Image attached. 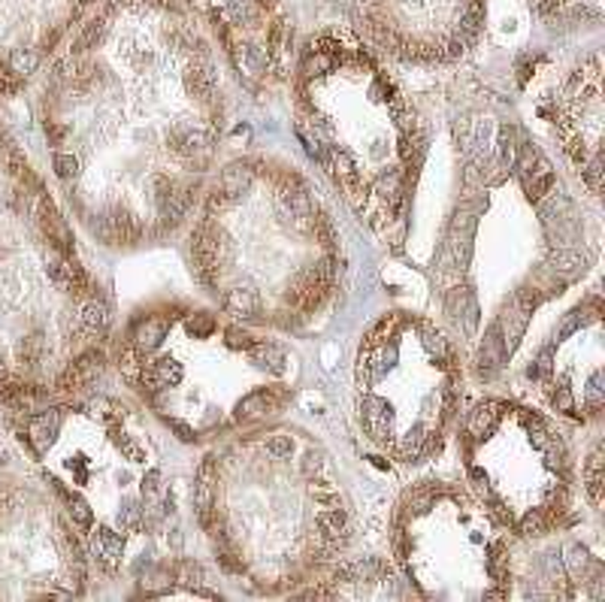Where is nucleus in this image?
<instances>
[{"instance_id": "nucleus-22", "label": "nucleus", "mask_w": 605, "mask_h": 602, "mask_svg": "<svg viewBox=\"0 0 605 602\" xmlns=\"http://www.w3.org/2000/svg\"><path fill=\"white\" fill-rule=\"evenodd\" d=\"M376 194L379 197H384L391 203V206H396V203H400V194H403V176L400 173H384L379 182H376Z\"/></svg>"}, {"instance_id": "nucleus-11", "label": "nucleus", "mask_w": 605, "mask_h": 602, "mask_svg": "<svg viewBox=\"0 0 605 602\" xmlns=\"http://www.w3.org/2000/svg\"><path fill=\"white\" fill-rule=\"evenodd\" d=\"M58 424H61V415L58 412H49V415H36L31 421V439L34 445L40 448V451H46V448L55 442L58 436Z\"/></svg>"}, {"instance_id": "nucleus-14", "label": "nucleus", "mask_w": 605, "mask_h": 602, "mask_svg": "<svg viewBox=\"0 0 605 602\" xmlns=\"http://www.w3.org/2000/svg\"><path fill=\"white\" fill-rule=\"evenodd\" d=\"M251 363H257L261 369H269V373H281L285 369V354L276 345H251Z\"/></svg>"}, {"instance_id": "nucleus-15", "label": "nucleus", "mask_w": 605, "mask_h": 602, "mask_svg": "<svg viewBox=\"0 0 605 602\" xmlns=\"http://www.w3.org/2000/svg\"><path fill=\"white\" fill-rule=\"evenodd\" d=\"M421 336H424V348H427L436 361H439V366L445 369H451V354H448V345H445V336L439 330H436L433 324H424L421 327Z\"/></svg>"}, {"instance_id": "nucleus-2", "label": "nucleus", "mask_w": 605, "mask_h": 602, "mask_svg": "<svg viewBox=\"0 0 605 602\" xmlns=\"http://www.w3.org/2000/svg\"><path fill=\"white\" fill-rule=\"evenodd\" d=\"M364 427H366V433L372 439H379V442H384V439H391V430H394V412H391V406L384 403V400H379V396H366L364 400Z\"/></svg>"}, {"instance_id": "nucleus-23", "label": "nucleus", "mask_w": 605, "mask_h": 602, "mask_svg": "<svg viewBox=\"0 0 605 602\" xmlns=\"http://www.w3.org/2000/svg\"><path fill=\"white\" fill-rule=\"evenodd\" d=\"M151 369H154V376L161 378V384L166 388V384H179L182 381V363H176L173 357H161V361H154L151 363Z\"/></svg>"}, {"instance_id": "nucleus-49", "label": "nucleus", "mask_w": 605, "mask_h": 602, "mask_svg": "<svg viewBox=\"0 0 605 602\" xmlns=\"http://www.w3.org/2000/svg\"><path fill=\"white\" fill-rule=\"evenodd\" d=\"M369 460H372V463H376L379 469H388V463H384V460H381V457H369Z\"/></svg>"}, {"instance_id": "nucleus-12", "label": "nucleus", "mask_w": 605, "mask_h": 602, "mask_svg": "<svg viewBox=\"0 0 605 602\" xmlns=\"http://www.w3.org/2000/svg\"><path fill=\"white\" fill-rule=\"evenodd\" d=\"M594 557L587 554V548L584 545H569L566 548V569H569V575L572 578H578V581H587V575L594 572Z\"/></svg>"}, {"instance_id": "nucleus-37", "label": "nucleus", "mask_w": 605, "mask_h": 602, "mask_svg": "<svg viewBox=\"0 0 605 602\" xmlns=\"http://www.w3.org/2000/svg\"><path fill=\"white\" fill-rule=\"evenodd\" d=\"M587 496L594 506H602V472H587Z\"/></svg>"}, {"instance_id": "nucleus-35", "label": "nucleus", "mask_w": 605, "mask_h": 602, "mask_svg": "<svg viewBox=\"0 0 605 602\" xmlns=\"http://www.w3.org/2000/svg\"><path fill=\"white\" fill-rule=\"evenodd\" d=\"M119 448H121V454H124L127 460H134V463H139V460H146V451H143V448H139L131 436H124V433L119 436Z\"/></svg>"}, {"instance_id": "nucleus-4", "label": "nucleus", "mask_w": 605, "mask_h": 602, "mask_svg": "<svg viewBox=\"0 0 605 602\" xmlns=\"http://www.w3.org/2000/svg\"><path fill=\"white\" fill-rule=\"evenodd\" d=\"M445 306H448V315L463 321V330L475 333V324H479V303H475L469 288H454L451 294H448Z\"/></svg>"}, {"instance_id": "nucleus-20", "label": "nucleus", "mask_w": 605, "mask_h": 602, "mask_svg": "<svg viewBox=\"0 0 605 602\" xmlns=\"http://www.w3.org/2000/svg\"><path fill=\"white\" fill-rule=\"evenodd\" d=\"M518 131H514L511 124L506 127H499V161H503V166L509 170V166H514V158H518Z\"/></svg>"}, {"instance_id": "nucleus-48", "label": "nucleus", "mask_w": 605, "mask_h": 602, "mask_svg": "<svg viewBox=\"0 0 605 602\" xmlns=\"http://www.w3.org/2000/svg\"><path fill=\"white\" fill-rule=\"evenodd\" d=\"M506 591H484V599H506Z\"/></svg>"}, {"instance_id": "nucleus-46", "label": "nucleus", "mask_w": 605, "mask_h": 602, "mask_svg": "<svg viewBox=\"0 0 605 602\" xmlns=\"http://www.w3.org/2000/svg\"><path fill=\"white\" fill-rule=\"evenodd\" d=\"M158 481H161V472H158V469H151L149 476L143 478V491H146V493H154V491H158Z\"/></svg>"}, {"instance_id": "nucleus-25", "label": "nucleus", "mask_w": 605, "mask_h": 602, "mask_svg": "<svg viewBox=\"0 0 605 602\" xmlns=\"http://www.w3.org/2000/svg\"><path fill=\"white\" fill-rule=\"evenodd\" d=\"M542 300H545V294H542V288H539V285H524V288H518V294H514L518 309H524L526 315H533V309Z\"/></svg>"}, {"instance_id": "nucleus-1", "label": "nucleus", "mask_w": 605, "mask_h": 602, "mask_svg": "<svg viewBox=\"0 0 605 602\" xmlns=\"http://www.w3.org/2000/svg\"><path fill=\"white\" fill-rule=\"evenodd\" d=\"M506 342H503V333H499V327L494 324L491 330L484 333V342H481V348L479 354H475V373H479V378H491L499 366H503L506 361Z\"/></svg>"}, {"instance_id": "nucleus-30", "label": "nucleus", "mask_w": 605, "mask_h": 602, "mask_svg": "<svg viewBox=\"0 0 605 602\" xmlns=\"http://www.w3.org/2000/svg\"><path fill=\"white\" fill-rule=\"evenodd\" d=\"M119 523L124 530H136L139 523H143V508H139V503H124L121 506V511H119Z\"/></svg>"}, {"instance_id": "nucleus-16", "label": "nucleus", "mask_w": 605, "mask_h": 602, "mask_svg": "<svg viewBox=\"0 0 605 602\" xmlns=\"http://www.w3.org/2000/svg\"><path fill=\"white\" fill-rule=\"evenodd\" d=\"M551 188H554V173L545 161H539V170H533V176L526 179V194L530 200H542L545 194H551Z\"/></svg>"}, {"instance_id": "nucleus-21", "label": "nucleus", "mask_w": 605, "mask_h": 602, "mask_svg": "<svg viewBox=\"0 0 605 602\" xmlns=\"http://www.w3.org/2000/svg\"><path fill=\"white\" fill-rule=\"evenodd\" d=\"M330 155H333V164H330V166H333V173H336L345 185H354V182H357V166H354V158H351L345 149H333Z\"/></svg>"}, {"instance_id": "nucleus-34", "label": "nucleus", "mask_w": 605, "mask_h": 602, "mask_svg": "<svg viewBox=\"0 0 605 602\" xmlns=\"http://www.w3.org/2000/svg\"><path fill=\"white\" fill-rule=\"evenodd\" d=\"M179 581L182 584H203V572H200V566H194V563H188V560H182L179 563Z\"/></svg>"}, {"instance_id": "nucleus-32", "label": "nucleus", "mask_w": 605, "mask_h": 602, "mask_svg": "<svg viewBox=\"0 0 605 602\" xmlns=\"http://www.w3.org/2000/svg\"><path fill=\"white\" fill-rule=\"evenodd\" d=\"M433 499H436V493L427 488V491H415L409 496V511L411 515H427V511L433 508Z\"/></svg>"}, {"instance_id": "nucleus-18", "label": "nucleus", "mask_w": 605, "mask_h": 602, "mask_svg": "<svg viewBox=\"0 0 605 602\" xmlns=\"http://www.w3.org/2000/svg\"><path fill=\"white\" fill-rule=\"evenodd\" d=\"M269 400H273V393H269V391H254L249 396H242L239 406H236V418L239 421L242 418H257L261 412H266V408H269Z\"/></svg>"}, {"instance_id": "nucleus-29", "label": "nucleus", "mask_w": 605, "mask_h": 602, "mask_svg": "<svg viewBox=\"0 0 605 602\" xmlns=\"http://www.w3.org/2000/svg\"><path fill=\"white\" fill-rule=\"evenodd\" d=\"M590 318H594V315H590V306H578L575 312L566 315V321H563V327H560V339L572 336V333H575L578 327H581V324H587Z\"/></svg>"}, {"instance_id": "nucleus-42", "label": "nucleus", "mask_w": 605, "mask_h": 602, "mask_svg": "<svg viewBox=\"0 0 605 602\" xmlns=\"http://www.w3.org/2000/svg\"><path fill=\"white\" fill-rule=\"evenodd\" d=\"M227 203H230V197L224 194L221 188H215L212 194H209V200H206V212H209V215H212V212H221V209L227 206Z\"/></svg>"}, {"instance_id": "nucleus-24", "label": "nucleus", "mask_w": 605, "mask_h": 602, "mask_svg": "<svg viewBox=\"0 0 605 602\" xmlns=\"http://www.w3.org/2000/svg\"><path fill=\"white\" fill-rule=\"evenodd\" d=\"M149 191H151V200L158 203V206H164V203L173 197L176 182H173L170 176H161V173H154V176L149 179Z\"/></svg>"}, {"instance_id": "nucleus-36", "label": "nucleus", "mask_w": 605, "mask_h": 602, "mask_svg": "<svg viewBox=\"0 0 605 602\" xmlns=\"http://www.w3.org/2000/svg\"><path fill=\"white\" fill-rule=\"evenodd\" d=\"M321 466H324V454H321V451H306L303 463H300V472H303L306 478H312Z\"/></svg>"}, {"instance_id": "nucleus-47", "label": "nucleus", "mask_w": 605, "mask_h": 602, "mask_svg": "<svg viewBox=\"0 0 605 602\" xmlns=\"http://www.w3.org/2000/svg\"><path fill=\"white\" fill-rule=\"evenodd\" d=\"M557 6H560V0H539V9H542L545 16H548V12H554Z\"/></svg>"}, {"instance_id": "nucleus-45", "label": "nucleus", "mask_w": 605, "mask_h": 602, "mask_svg": "<svg viewBox=\"0 0 605 602\" xmlns=\"http://www.w3.org/2000/svg\"><path fill=\"white\" fill-rule=\"evenodd\" d=\"M170 427L179 433V439H182V442H194V430H191L188 424H182V421H170Z\"/></svg>"}, {"instance_id": "nucleus-31", "label": "nucleus", "mask_w": 605, "mask_h": 602, "mask_svg": "<svg viewBox=\"0 0 605 602\" xmlns=\"http://www.w3.org/2000/svg\"><path fill=\"white\" fill-rule=\"evenodd\" d=\"M55 173H58V179H76L79 176V161H76L73 155H64V151H58L55 155Z\"/></svg>"}, {"instance_id": "nucleus-10", "label": "nucleus", "mask_w": 605, "mask_h": 602, "mask_svg": "<svg viewBox=\"0 0 605 602\" xmlns=\"http://www.w3.org/2000/svg\"><path fill=\"white\" fill-rule=\"evenodd\" d=\"M79 324L88 333H103V330L109 327V306L103 303V300H97V297H91L79 309Z\"/></svg>"}, {"instance_id": "nucleus-9", "label": "nucleus", "mask_w": 605, "mask_h": 602, "mask_svg": "<svg viewBox=\"0 0 605 602\" xmlns=\"http://www.w3.org/2000/svg\"><path fill=\"white\" fill-rule=\"evenodd\" d=\"M499 415H503V406L499 403H481V406H475V412L469 415V424H466V436H475V439H481L487 436L494 427H496V421Z\"/></svg>"}, {"instance_id": "nucleus-19", "label": "nucleus", "mask_w": 605, "mask_h": 602, "mask_svg": "<svg viewBox=\"0 0 605 602\" xmlns=\"http://www.w3.org/2000/svg\"><path fill=\"white\" fill-rule=\"evenodd\" d=\"M487 572L496 584H506L509 578V554H506V545L503 542H494L491 545V560H487Z\"/></svg>"}, {"instance_id": "nucleus-39", "label": "nucleus", "mask_w": 605, "mask_h": 602, "mask_svg": "<svg viewBox=\"0 0 605 602\" xmlns=\"http://www.w3.org/2000/svg\"><path fill=\"white\" fill-rule=\"evenodd\" d=\"M212 327H215V321H212L209 315H203V312H197V315L188 321V330L194 333V336H206V333H209Z\"/></svg>"}, {"instance_id": "nucleus-27", "label": "nucleus", "mask_w": 605, "mask_h": 602, "mask_svg": "<svg viewBox=\"0 0 605 602\" xmlns=\"http://www.w3.org/2000/svg\"><path fill=\"white\" fill-rule=\"evenodd\" d=\"M545 530H548V515H545L542 508H536V511H530V515H524L521 536H545Z\"/></svg>"}, {"instance_id": "nucleus-5", "label": "nucleus", "mask_w": 605, "mask_h": 602, "mask_svg": "<svg viewBox=\"0 0 605 602\" xmlns=\"http://www.w3.org/2000/svg\"><path fill=\"white\" fill-rule=\"evenodd\" d=\"M251 179H254L251 164L249 161H234V164H227L224 173H221V191L230 200H236V197H242L249 191Z\"/></svg>"}, {"instance_id": "nucleus-38", "label": "nucleus", "mask_w": 605, "mask_h": 602, "mask_svg": "<svg viewBox=\"0 0 605 602\" xmlns=\"http://www.w3.org/2000/svg\"><path fill=\"white\" fill-rule=\"evenodd\" d=\"M291 436H273V439H266V451L273 454V457H291Z\"/></svg>"}, {"instance_id": "nucleus-28", "label": "nucleus", "mask_w": 605, "mask_h": 602, "mask_svg": "<svg viewBox=\"0 0 605 602\" xmlns=\"http://www.w3.org/2000/svg\"><path fill=\"white\" fill-rule=\"evenodd\" d=\"M581 176H584L587 188L594 191V194H599V191H602V158L594 155L587 164H581Z\"/></svg>"}, {"instance_id": "nucleus-7", "label": "nucleus", "mask_w": 605, "mask_h": 602, "mask_svg": "<svg viewBox=\"0 0 605 602\" xmlns=\"http://www.w3.org/2000/svg\"><path fill=\"white\" fill-rule=\"evenodd\" d=\"M548 270L560 276L563 281H572V279H581L584 270H587V261L581 258L578 251H569V249H557L554 254L548 258Z\"/></svg>"}, {"instance_id": "nucleus-26", "label": "nucleus", "mask_w": 605, "mask_h": 602, "mask_svg": "<svg viewBox=\"0 0 605 602\" xmlns=\"http://www.w3.org/2000/svg\"><path fill=\"white\" fill-rule=\"evenodd\" d=\"M58 491H61L64 496H67V503H70V515H73V521H76V523H79V527H91V508H88V503H85V499H82V496H76V493H67V491H64V488H61V484H58Z\"/></svg>"}, {"instance_id": "nucleus-17", "label": "nucleus", "mask_w": 605, "mask_h": 602, "mask_svg": "<svg viewBox=\"0 0 605 602\" xmlns=\"http://www.w3.org/2000/svg\"><path fill=\"white\" fill-rule=\"evenodd\" d=\"M73 373H76V378H79V384L94 381L103 373V354L100 351H85L79 361L73 363Z\"/></svg>"}, {"instance_id": "nucleus-13", "label": "nucleus", "mask_w": 605, "mask_h": 602, "mask_svg": "<svg viewBox=\"0 0 605 602\" xmlns=\"http://www.w3.org/2000/svg\"><path fill=\"white\" fill-rule=\"evenodd\" d=\"M224 306L234 315H242V318H251L257 315V294L251 288H234V291H227V297H224Z\"/></svg>"}, {"instance_id": "nucleus-44", "label": "nucleus", "mask_w": 605, "mask_h": 602, "mask_svg": "<svg viewBox=\"0 0 605 602\" xmlns=\"http://www.w3.org/2000/svg\"><path fill=\"white\" fill-rule=\"evenodd\" d=\"M491 515L499 521V523H511V511L499 503V499H491Z\"/></svg>"}, {"instance_id": "nucleus-41", "label": "nucleus", "mask_w": 605, "mask_h": 602, "mask_svg": "<svg viewBox=\"0 0 605 602\" xmlns=\"http://www.w3.org/2000/svg\"><path fill=\"white\" fill-rule=\"evenodd\" d=\"M554 406H557V412H572V408H575L572 391L566 388V384H560V388H557V393H554Z\"/></svg>"}, {"instance_id": "nucleus-50", "label": "nucleus", "mask_w": 605, "mask_h": 602, "mask_svg": "<svg viewBox=\"0 0 605 602\" xmlns=\"http://www.w3.org/2000/svg\"><path fill=\"white\" fill-rule=\"evenodd\" d=\"M0 376H4V369H0Z\"/></svg>"}, {"instance_id": "nucleus-6", "label": "nucleus", "mask_w": 605, "mask_h": 602, "mask_svg": "<svg viewBox=\"0 0 605 602\" xmlns=\"http://www.w3.org/2000/svg\"><path fill=\"white\" fill-rule=\"evenodd\" d=\"M526 315L524 309H518V303H509L506 309H503V315H499V321H496V327H499V333H503V342H506V348L511 351L514 345L521 342V336H524V330H526Z\"/></svg>"}, {"instance_id": "nucleus-43", "label": "nucleus", "mask_w": 605, "mask_h": 602, "mask_svg": "<svg viewBox=\"0 0 605 602\" xmlns=\"http://www.w3.org/2000/svg\"><path fill=\"white\" fill-rule=\"evenodd\" d=\"M312 496L318 499V503H324V506H333V503H336V491H333L330 484H315V488H312Z\"/></svg>"}, {"instance_id": "nucleus-40", "label": "nucleus", "mask_w": 605, "mask_h": 602, "mask_svg": "<svg viewBox=\"0 0 605 602\" xmlns=\"http://www.w3.org/2000/svg\"><path fill=\"white\" fill-rule=\"evenodd\" d=\"M587 406L590 408H599L602 406V376L596 373L590 378V388H587Z\"/></svg>"}, {"instance_id": "nucleus-8", "label": "nucleus", "mask_w": 605, "mask_h": 602, "mask_svg": "<svg viewBox=\"0 0 605 602\" xmlns=\"http://www.w3.org/2000/svg\"><path fill=\"white\" fill-rule=\"evenodd\" d=\"M166 336V321L161 318H146L134 327V348L136 354H149L151 348H158L161 339Z\"/></svg>"}, {"instance_id": "nucleus-33", "label": "nucleus", "mask_w": 605, "mask_h": 602, "mask_svg": "<svg viewBox=\"0 0 605 602\" xmlns=\"http://www.w3.org/2000/svg\"><path fill=\"white\" fill-rule=\"evenodd\" d=\"M224 336H227V345H230V348H234V351H242V348L249 351L251 345H254L249 333H246V330H239V327H227V333H224Z\"/></svg>"}, {"instance_id": "nucleus-3", "label": "nucleus", "mask_w": 605, "mask_h": 602, "mask_svg": "<svg viewBox=\"0 0 605 602\" xmlns=\"http://www.w3.org/2000/svg\"><path fill=\"white\" fill-rule=\"evenodd\" d=\"M91 551H94V557L97 563L106 572H115L121 566V554H124V536H119L115 530L109 527H100L94 533V539H91Z\"/></svg>"}]
</instances>
